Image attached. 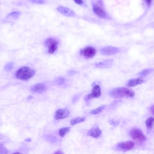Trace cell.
I'll use <instances>...</instances> for the list:
<instances>
[{"instance_id":"obj_15","label":"cell","mask_w":154,"mask_h":154,"mask_svg":"<svg viewBox=\"0 0 154 154\" xmlns=\"http://www.w3.org/2000/svg\"><path fill=\"white\" fill-rule=\"evenodd\" d=\"M144 80L140 78H137V79H131L129 80L127 84V86L129 87H133V86H136L138 85L141 84L144 82Z\"/></svg>"},{"instance_id":"obj_16","label":"cell","mask_w":154,"mask_h":154,"mask_svg":"<svg viewBox=\"0 0 154 154\" xmlns=\"http://www.w3.org/2000/svg\"><path fill=\"white\" fill-rule=\"evenodd\" d=\"M106 107H107V105H101L100 107L95 109L91 110L90 111V114H93V115L98 114L102 112L103 109Z\"/></svg>"},{"instance_id":"obj_18","label":"cell","mask_w":154,"mask_h":154,"mask_svg":"<svg viewBox=\"0 0 154 154\" xmlns=\"http://www.w3.org/2000/svg\"><path fill=\"white\" fill-rule=\"evenodd\" d=\"M85 117H78L71 119L70 121V123L72 125H75L78 123L83 122L84 121H85Z\"/></svg>"},{"instance_id":"obj_13","label":"cell","mask_w":154,"mask_h":154,"mask_svg":"<svg viewBox=\"0 0 154 154\" xmlns=\"http://www.w3.org/2000/svg\"><path fill=\"white\" fill-rule=\"evenodd\" d=\"M93 10L94 12L100 18H104L106 16V13L104 10L103 9L97 5L94 4L93 6Z\"/></svg>"},{"instance_id":"obj_31","label":"cell","mask_w":154,"mask_h":154,"mask_svg":"<svg viewBox=\"0 0 154 154\" xmlns=\"http://www.w3.org/2000/svg\"><path fill=\"white\" fill-rule=\"evenodd\" d=\"M31 1H32V2H33V3L37 2V0H31Z\"/></svg>"},{"instance_id":"obj_23","label":"cell","mask_w":154,"mask_h":154,"mask_svg":"<svg viewBox=\"0 0 154 154\" xmlns=\"http://www.w3.org/2000/svg\"><path fill=\"white\" fill-rule=\"evenodd\" d=\"M14 64L13 62H9L5 66V70L7 71H10L14 68Z\"/></svg>"},{"instance_id":"obj_24","label":"cell","mask_w":154,"mask_h":154,"mask_svg":"<svg viewBox=\"0 0 154 154\" xmlns=\"http://www.w3.org/2000/svg\"><path fill=\"white\" fill-rule=\"evenodd\" d=\"M8 152L7 149L2 144H0V154H7Z\"/></svg>"},{"instance_id":"obj_6","label":"cell","mask_w":154,"mask_h":154,"mask_svg":"<svg viewBox=\"0 0 154 154\" xmlns=\"http://www.w3.org/2000/svg\"><path fill=\"white\" fill-rule=\"evenodd\" d=\"M96 54V50L93 47H87L80 51V54L86 58H91Z\"/></svg>"},{"instance_id":"obj_2","label":"cell","mask_w":154,"mask_h":154,"mask_svg":"<svg viewBox=\"0 0 154 154\" xmlns=\"http://www.w3.org/2000/svg\"><path fill=\"white\" fill-rule=\"evenodd\" d=\"M35 72L29 67H23L16 72L15 76L21 80L27 81L31 79L35 75Z\"/></svg>"},{"instance_id":"obj_20","label":"cell","mask_w":154,"mask_h":154,"mask_svg":"<svg viewBox=\"0 0 154 154\" xmlns=\"http://www.w3.org/2000/svg\"><path fill=\"white\" fill-rule=\"evenodd\" d=\"M70 131V127L63 128H61L59 130V135L61 137H63L66 135L67 133H68Z\"/></svg>"},{"instance_id":"obj_28","label":"cell","mask_w":154,"mask_h":154,"mask_svg":"<svg viewBox=\"0 0 154 154\" xmlns=\"http://www.w3.org/2000/svg\"><path fill=\"white\" fill-rule=\"evenodd\" d=\"M150 111L153 115H154V105L151 106L150 107Z\"/></svg>"},{"instance_id":"obj_11","label":"cell","mask_w":154,"mask_h":154,"mask_svg":"<svg viewBox=\"0 0 154 154\" xmlns=\"http://www.w3.org/2000/svg\"><path fill=\"white\" fill-rule=\"evenodd\" d=\"M58 11L65 16H73L75 15V12L69 8L64 6H61L57 8Z\"/></svg>"},{"instance_id":"obj_7","label":"cell","mask_w":154,"mask_h":154,"mask_svg":"<svg viewBox=\"0 0 154 154\" xmlns=\"http://www.w3.org/2000/svg\"><path fill=\"white\" fill-rule=\"evenodd\" d=\"M120 52V49L116 47L108 46L103 48L100 50V53L103 55L110 56L115 55Z\"/></svg>"},{"instance_id":"obj_30","label":"cell","mask_w":154,"mask_h":154,"mask_svg":"<svg viewBox=\"0 0 154 154\" xmlns=\"http://www.w3.org/2000/svg\"><path fill=\"white\" fill-rule=\"evenodd\" d=\"M44 0H38V1H37L38 4H42V3H44Z\"/></svg>"},{"instance_id":"obj_26","label":"cell","mask_w":154,"mask_h":154,"mask_svg":"<svg viewBox=\"0 0 154 154\" xmlns=\"http://www.w3.org/2000/svg\"><path fill=\"white\" fill-rule=\"evenodd\" d=\"M74 1L78 5H82L84 3L83 0H74Z\"/></svg>"},{"instance_id":"obj_1","label":"cell","mask_w":154,"mask_h":154,"mask_svg":"<svg viewBox=\"0 0 154 154\" xmlns=\"http://www.w3.org/2000/svg\"><path fill=\"white\" fill-rule=\"evenodd\" d=\"M110 97L118 99L121 98H132L134 97V91L128 88H117L113 89L109 91Z\"/></svg>"},{"instance_id":"obj_4","label":"cell","mask_w":154,"mask_h":154,"mask_svg":"<svg viewBox=\"0 0 154 154\" xmlns=\"http://www.w3.org/2000/svg\"><path fill=\"white\" fill-rule=\"evenodd\" d=\"M129 133L132 138L134 140L142 142L145 141L146 140L145 136L144 135L143 132L139 128H132Z\"/></svg>"},{"instance_id":"obj_19","label":"cell","mask_w":154,"mask_h":154,"mask_svg":"<svg viewBox=\"0 0 154 154\" xmlns=\"http://www.w3.org/2000/svg\"><path fill=\"white\" fill-rule=\"evenodd\" d=\"M145 123L147 128L151 129L154 126V118L153 117H150L148 118L146 121Z\"/></svg>"},{"instance_id":"obj_21","label":"cell","mask_w":154,"mask_h":154,"mask_svg":"<svg viewBox=\"0 0 154 154\" xmlns=\"http://www.w3.org/2000/svg\"><path fill=\"white\" fill-rule=\"evenodd\" d=\"M54 82L56 84L58 85H62L64 84L66 82V79L62 77H59L56 78Z\"/></svg>"},{"instance_id":"obj_9","label":"cell","mask_w":154,"mask_h":154,"mask_svg":"<svg viewBox=\"0 0 154 154\" xmlns=\"http://www.w3.org/2000/svg\"><path fill=\"white\" fill-rule=\"evenodd\" d=\"M70 113V112L68 109L64 108L58 109L55 113V118L56 120L64 119L68 117Z\"/></svg>"},{"instance_id":"obj_5","label":"cell","mask_w":154,"mask_h":154,"mask_svg":"<svg viewBox=\"0 0 154 154\" xmlns=\"http://www.w3.org/2000/svg\"><path fill=\"white\" fill-rule=\"evenodd\" d=\"M93 90L91 91V93L89 94L86 95L84 98V100L86 102L94 98H98L100 97L102 94V90L100 88V86L98 84L93 85Z\"/></svg>"},{"instance_id":"obj_25","label":"cell","mask_w":154,"mask_h":154,"mask_svg":"<svg viewBox=\"0 0 154 154\" xmlns=\"http://www.w3.org/2000/svg\"><path fill=\"white\" fill-rule=\"evenodd\" d=\"M109 123L111 125L114 126L118 125L119 123L118 121L115 120V119H111V120H109Z\"/></svg>"},{"instance_id":"obj_17","label":"cell","mask_w":154,"mask_h":154,"mask_svg":"<svg viewBox=\"0 0 154 154\" xmlns=\"http://www.w3.org/2000/svg\"><path fill=\"white\" fill-rule=\"evenodd\" d=\"M154 71V69H152V68L143 70L138 74V75L141 77H145L146 76L149 74L153 72Z\"/></svg>"},{"instance_id":"obj_27","label":"cell","mask_w":154,"mask_h":154,"mask_svg":"<svg viewBox=\"0 0 154 154\" xmlns=\"http://www.w3.org/2000/svg\"><path fill=\"white\" fill-rule=\"evenodd\" d=\"M145 1L148 6H150L152 2V0H145Z\"/></svg>"},{"instance_id":"obj_22","label":"cell","mask_w":154,"mask_h":154,"mask_svg":"<svg viewBox=\"0 0 154 154\" xmlns=\"http://www.w3.org/2000/svg\"><path fill=\"white\" fill-rule=\"evenodd\" d=\"M20 14L21 13L19 11H14L8 14L7 17L8 18H11V19H17L19 16H20Z\"/></svg>"},{"instance_id":"obj_8","label":"cell","mask_w":154,"mask_h":154,"mask_svg":"<svg viewBox=\"0 0 154 154\" xmlns=\"http://www.w3.org/2000/svg\"><path fill=\"white\" fill-rule=\"evenodd\" d=\"M134 146V143L132 141H126L120 142L117 145L118 149L123 151L131 150Z\"/></svg>"},{"instance_id":"obj_10","label":"cell","mask_w":154,"mask_h":154,"mask_svg":"<svg viewBox=\"0 0 154 154\" xmlns=\"http://www.w3.org/2000/svg\"><path fill=\"white\" fill-rule=\"evenodd\" d=\"M47 85L43 83H39L33 86L31 88V91L33 93H41L46 91L47 90Z\"/></svg>"},{"instance_id":"obj_29","label":"cell","mask_w":154,"mask_h":154,"mask_svg":"<svg viewBox=\"0 0 154 154\" xmlns=\"http://www.w3.org/2000/svg\"><path fill=\"white\" fill-rule=\"evenodd\" d=\"M54 154H64L63 152H62L61 151H56Z\"/></svg>"},{"instance_id":"obj_3","label":"cell","mask_w":154,"mask_h":154,"mask_svg":"<svg viewBox=\"0 0 154 154\" xmlns=\"http://www.w3.org/2000/svg\"><path fill=\"white\" fill-rule=\"evenodd\" d=\"M59 42L53 38H48L44 42V45L47 48L48 52L50 54L54 53L58 49Z\"/></svg>"},{"instance_id":"obj_14","label":"cell","mask_w":154,"mask_h":154,"mask_svg":"<svg viewBox=\"0 0 154 154\" xmlns=\"http://www.w3.org/2000/svg\"><path fill=\"white\" fill-rule=\"evenodd\" d=\"M102 133V130L98 128H93L88 131V135L94 138H97L100 136Z\"/></svg>"},{"instance_id":"obj_12","label":"cell","mask_w":154,"mask_h":154,"mask_svg":"<svg viewBox=\"0 0 154 154\" xmlns=\"http://www.w3.org/2000/svg\"><path fill=\"white\" fill-rule=\"evenodd\" d=\"M112 60H107L103 61L100 62L95 65V67L99 68H108L111 67L113 64Z\"/></svg>"},{"instance_id":"obj_32","label":"cell","mask_w":154,"mask_h":154,"mask_svg":"<svg viewBox=\"0 0 154 154\" xmlns=\"http://www.w3.org/2000/svg\"><path fill=\"white\" fill-rule=\"evenodd\" d=\"M12 154H22L21 153H20V152H16V153H13Z\"/></svg>"}]
</instances>
